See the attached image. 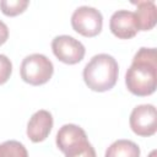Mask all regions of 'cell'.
<instances>
[{"label":"cell","mask_w":157,"mask_h":157,"mask_svg":"<svg viewBox=\"0 0 157 157\" xmlns=\"http://www.w3.org/2000/svg\"><path fill=\"white\" fill-rule=\"evenodd\" d=\"M55 141H56L58 148L61 152L67 153V152L80 147L81 145L86 144L88 140H87V135L82 128H80L78 125H75V124H65L59 129Z\"/></svg>","instance_id":"ba28073f"},{"label":"cell","mask_w":157,"mask_h":157,"mask_svg":"<svg viewBox=\"0 0 157 157\" xmlns=\"http://www.w3.org/2000/svg\"><path fill=\"white\" fill-rule=\"evenodd\" d=\"M54 72L53 63L43 54H31L27 55L20 67L21 78L33 86H39L43 83H47Z\"/></svg>","instance_id":"3957f363"},{"label":"cell","mask_w":157,"mask_h":157,"mask_svg":"<svg viewBox=\"0 0 157 157\" xmlns=\"http://www.w3.org/2000/svg\"><path fill=\"white\" fill-rule=\"evenodd\" d=\"M136 11L134 12L139 31H150L157 21V7L153 1H137Z\"/></svg>","instance_id":"30bf717a"},{"label":"cell","mask_w":157,"mask_h":157,"mask_svg":"<svg viewBox=\"0 0 157 157\" xmlns=\"http://www.w3.org/2000/svg\"><path fill=\"white\" fill-rule=\"evenodd\" d=\"M155 155H156V151H152V157H155Z\"/></svg>","instance_id":"e0dca14e"},{"label":"cell","mask_w":157,"mask_h":157,"mask_svg":"<svg viewBox=\"0 0 157 157\" xmlns=\"http://www.w3.org/2000/svg\"><path fill=\"white\" fill-rule=\"evenodd\" d=\"M130 128L139 136H152L157 131V113L152 104H141L130 114Z\"/></svg>","instance_id":"5b68a950"},{"label":"cell","mask_w":157,"mask_h":157,"mask_svg":"<svg viewBox=\"0 0 157 157\" xmlns=\"http://www.w3.org/2000/svg\"><path fill=\"white\" fill-rule=\"evenodd\" d=\"M0 157H28V152L20 141L9 140L0 144Z\"/></svg>","instance_id":"7c38bea8"},{"label":"cell","mask_w":157,"mask_h":157,"mask_svg":"<svg viewBox=\"0 0 157 157\" xmlns=\"http://www.w3.org/2000/svg\"><path fill=\"white\" fill-rule=\"evenodd\" d=\"M53 123V117L48 110H37L27 124V136L32 142L44 141L52 131Z\"/></svg>","instance_id":"9c48e42d"},{"label":"cell","mask_w":157,"mask_h":157,"mask_svg":"<svg viewBox=\"0 0 157 157\" xmlns=\"http://www.w3.org/2000/svg\"><path fill=\"white\" fill-rule=\"evenodd\" d=\"M66 157H96V151L93 146L87 141L86 144L81 145L80 147L65 153Z\"/></svg>","instance_id":"5bb4252c"},{"label":"cell","mask_w":157,"mask_h":157,"mask_svg":"<svg viewBox=\"0 0 157 157\" xmlns=\"http://www.w3.org/2000/svg\"><path fill=\"white\" fill-rule=\"evenodd\" d=\"M109 28L112 33L120 39H130L135 37L139 31L134 12L128 10L115 11L110 17Z\"/></svg>","instance_id":"52a82bcc"},{"label":"cell","mask_w":157,"mask_h":157,"mask_svg":"<svg viewBox=\"0 0 157 157\" xmlns=\"http://www.w3.org/2000/svg\"><path fill=\"white\" fill-rule=\"evenodd\" d=\"M119 66L117 60L105 53L94 55L83 69V80L88 88L104 92L114 87L118 80Z\"/></svg>","instance_id":"7a4b0ae2"},{"label":"cell","mask_w":157,"mask_h":157,"mask_svg":"<svg viewBox=\"0 0 157 157\" xmlns=\"http://www.w3.org/2000/svg\"><path fill=\"white\" fill-rule=\"evenodd\" d=\"M28 4L29 2L27 0H1L0 9L6 16H16L22 13L27 9Z\"/></svg>","instance_id":"4fadbf2b"},{"label":"cell","mask_w":157,"mask_h":157,"mask_svg":"<svg viewBox=\"0 0 157 157\" xmlns=\"http://www.w3.org/2000/svg\"><path fill=\"white\" fill-rule=\"evenodd\" d=\"M11 72H12V64L10 59L6 55L0 54V85L7 82V80L11 76Z\"/></svg>","instance_id":"9a60e30c"},{"label":"cell","mask_w":157,"mask_h":157,"mask_svg":"<svg viewBox=\"0 0 157 157\" xmlns=\"http://www.w3.org/2000/svg\"><path fill=\"white\" fill-rule=\"evenodd\" d=\"M52 49L60 61L69 65L80 63L86 53V49L80 40L66 34L55 37L52 42Z\"/></svg>","instance_id":"8992f818"},{"label":"cell","mask_w":157,"mask_h":157,"mask_svg":"<svg viewBox=\"0 0 157 157\" xmlns=\"http://www.w3.org/2000/svg\"><path fill=\"white\" fill-rule=\"evenodd\" d=\"M104 157H140V147L130 140H117L107 148Z\"/></svg>","instance_id":"8fae6325"},{"label":"cell","mask_w":157,"mask_h":157,"mask_svg":"<svg viewBox=\"0 0 157 157\" xmlns=\"http://www.w3.org/2000/svg\"><path fill=\"white\" fill-rule=\"evenodd\" d=\"M126 88L135 96L145 97L157 87V52L156 48H140L125 74Z\"/></svg>","instance_id":"6da1fadb"},{"label":"cell","mask_w":157,"mask_h":157,"mask_svg":"<svg viewBox=\"0 0 157 157\" xmlns=\"http://www.w3.org/2000/svg\"><path fill=\"white\" fill-rule=\"evenodd\" d=\"M9 38V28L7 26L0 20V45L4 44Z\"/></svg>","instance_id":"2e32d148"},{"label":"cell","mask_w":157,"mask_h":157,"mask_svg":"<svg viewBox=\"0 0 157 157\" xmlns=\"http://www.w3.org/2000/svg\"><path fill=\"white\" fill-rule=\"evenodd\" d=\"M71 26L83 37H94L102 31L103 16L94 7L80 6L71 16Z\"/></svg>","instance_id":"277c9868"}]
</instances>
